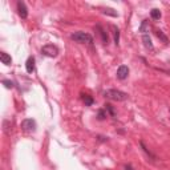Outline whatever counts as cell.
Masks as SVG:
<instances>
[{"mask_svg":"<svg viewBox=\"0 0 170 170\" xmlns=\"http://www.w3.org/2000/svg\"><path fill=\"white\" fill-rule=\"evenodd\" d=\"M71 39L74 40L76 43H80V44H88L89 47L93 45V37H92V35H89L87 32H81V31L74 32V33L71 35Z\"/></svg>","mask_w":170,"mask_h":170,"instance_id":"6da1fadb","label":"cell"},{"mask_svg":"<svg viewBox=\"0 0 170 170\" xmlns=\"http://www.w3.org/2000/svg\"><path fill=\"white\" fill-rule=\"evenodd\" d=\"M104 96L109 100H113V101H125V100H128V93L118 91V89H108V91L104 92Z\"/></svg>","mask_w":170,"mask_h":170,"instance_id":"7a4b0ae2","label":"cell"},{"mask_svg":"<svg viewBox=\"0 0 170 170\" xmlns=\"http://www.w3.org/2000/svg\"><path fill=\"white\" fill-rule=\"evenodd\" d=\"M41 52L48 57H56L59 54V48L56 45H53V44H47V45H44L41 48Z\"/></svg>","mask_w":170,"mask_h":170,"instance_id":"3957f363","label":"cell"},{"mask_svg":"<svg viewBox=\"0 0 170 170\" xmlns=\"http://www.w3.org/2000/svg\"><path fill=\"white\" fill-rule=\"evenodd\" d=\"M21 129L24 132H35L36 130V121L32 118H26L21 122Z\"/></svg>","mask_w":170,"mask_h":170,"instance_id":"277c9868","label":"cell"},{"mask_svg":"<svg viewBox=\"0 0 170 170\" xmlns=\"http://www.w3.org/2000/svg\"><path fill=\"white\" fill-rule=\"evenodd\" d=\"M17 11H19V16L21 19L28 17V9H27L26 4H24L23 2H17Z\"/></svg>","mask_w":170,"mask_h":170,"instance_id":"5b68a950","label":"cell"},{"mask_svg":"<svg viewBox=\"0 0 170 170\" xmlns=\"http://www.w3.org/2000/svg\"><path fill=\"white\" fill-rule=\"evenodd\" d=\"M129 76V68L126 65H121L117 69V78L120 80H125Z\"/></svg>","mask_w":170,"mask_h":170,"instance_id":"8992f818","label":"cell"},{"mask_svg":"<svg viewBox=\"0 0 170 170\" xmlns=\"http://www.w3.org/2000/svg\"><path fill=\"white\" fill-rule=\"evenodd\" d=\"M26 69L28 73H32L35 71V57L33 56H29L27 59V63H26Z\"/></svg>","mask_w":170,"mask_h":170,"instance_id":"52a82bcc","label":"cell"},{"mask_svg":"<svg viewBox=\"0 0 170 170\" xmlns=\"http://www.w3.org/2000/svg\"><path fill=\"white\" fill-rule=\"evenodd\" d=\"M0 60H2V63L6 64V65H9V64L12 63L11 56H9L8 53H6V52H2V53H0Z\"/></svg>","mask_w":170,"mask_h":170,"instance_id":"ba28073f","label":"cell"},{"mask_svg":"<svg viewBox=\"0 0 170 170\" xmlns=\"http://www.w3.org/2000/svg\"><path fill=\"white\" fill-rule=\"evenodd\" d=\"M96 28H97V29H98V31H100V36H101V39H102V43H104V44H108V41H109V39H108V35H106V32H105V31H104V29H102V27H101V26H97Z\"/></svg>","mask_w":170,"mask_h":170,"instance_id":"9c48e42d","label":"cell"},{"mask_svg":"<svg viewBox=\"0 0 170 170\" xmlns=\"http://www.w3.org/2000/svg\"><path fill=\"white\" fill-rule=\"evenodd\" d=\"M142 41H144L145 47H146L148 49H153V44H152V40H150V37H149V35H144Z\"/></svg>","mask_w":170,"mask_h":170,"instance_id":"30bf717a","label":"cell"},{"mask_svg":"<svg viewBox=\"0 0 170 170\" xmlns=\"http://www.w3.org/2000/svg\"><path fill=\"white\" fill-rule=\"evenodd\" d=\"M150 16H152L153 20H159V19H161V11L157 9V8H153L150 11Z\"/></svg>","mask_w":170,"mask_h":170,"instance_id":"8fae6325","label":"cell"},{"mask_svg":"<svg viewBox=\"0 0 170 170\" xmlns=\"http://www.w3.org/2000/svg\"><path fill=\"white\" fill-rule=\"evenodd\" d=\"M83 96V101L85 102V105H88V106H91V105L93 104V98L89 96V94H81Z\"/></svg>","mask_w":170,"mask_h":170,"instance_id":"7c38bea8","label":"cell"},{"mask_svg":"<svg viewBox=\"0 0 170 170\" xmlns=\"http://www.w3.org/2000/svg\"><path fill=\"white\" fill-rule=\"evenodd\" d=\"M149 31V24H148V20H144L141 27H139V32H142L144 35H146V32Z\"/></svg>","mask_w":170,"mask_h":170,"instance_id":"4fadbf2b","label":"cell"},{"mask_svg":"<svg viewBox=\"0 0 170 170\" xmlns=\"http://www.w3.org/2000/svg\"><path fill=\"white\" fill-rule=\"evenodd\" d=\"M113 28V32H114V43H116V45H118V43H120V29L117 27H112Z\"/></svg>","mask_w":170,"mask_h":170,"instance_id":"5bb4252c","label":"cell"},{"mask_svg":"<svg viewBox=\"0 0 170 170\" xmlns=\"http://www.w3.org/2000/svg\"><path fill=\"white\" fill-rule=\"evenodd\" d=\"M156 35H157V37H158V39H161V40H162V41H163L165 44H168V43H169V40H168V37H166V36H165V35H163V32H162V31H159V29H157V31H156Z\"/></svg>","mask_w":170,"mask_h":170,"instance_id":"9a60e30c","label":"cell"},{"mask_svg":"<svg viewBox=\"0 0 170 170\" xmlns=\"http://www.w3.org/2000/svg\"><path fill=\"white\" fill-rule=\"evenodd\" d=\"M139 146H141V148H142V150H144L145 153H146V154H148V156H149V157H150L152 159H156V156H153V154H152V152H150V150H149V149H148V148H145V145H144V142H142V141H141V142H139Z\"/></svg>","mask_w":170,"mask_h":170,"instance_id":"2e32d148","label":"cell"},{"mask_svg":"<svg viewBox=\"0 0 170 170\" xmlns=\"http://www.w3.org/2000/svg\"><path fill=\"white\" fill-rule=\"evenodd\" d=\"M105 111L109 112V114H111L112 117L116 116V113H114V109H113V106H112L111 104H105Z\"/></svg>","mask_w":170,"mask_h":170,"instance_id":"e0dca14e","label":"cell"},{"mask_svg":"<svg viewBox=\"0 0 170 170\" xmlns=\"http://www.w3.org/2000/svg\"><path fill=\"white\" fill-rule=\"evenodd\" d=\"M106 116H108V114H106V111H105V109H100L98 113H97V118L98 120H105V118H106Z\"/></svg>","mask_w":170,"mask_h":170,"instance_id":"ac0fdd59","label":"cell"},{"mask_svg":"<svg viewBox=\"0 0 170 170\" xmlns=\"http://www.w3.org/2000/svg\"><path fill=\"white\" fill-rule=\"evenodd\" d=\"M3 84L6 85V88H8V89H12L13 88V83L9 81V80H3Z\"/></svg>","mask_w":170,"mask_h":170,"instance_id":"d6986e66","label":"cell"},{"mask_svg":"<svg viewBox=\"0 0 170 170\" xmlns=\"http://www.w3.org/2000/svg\"><path fill=\"white\" fill-rule=\"evenodd\" d=\"M112 11H113V9H109V8H108V9H104L102 12H104V13H108V15H112V16L116 17V16H117V13H116V12H112Z\"/></svg>","mask_w":170,"mask_h":170,"instance_id":"ffe728a7","label":"cell"},{"mask_svg":"<svg viewBox=\"0 0 170 170\" xmlns=\"http://www.w3.org/2000/svg\"><path fill=\"white\" fill-rule=\"evenodd\" d=\"M4 132H6V134H9L11 132H9V126H8V121H4Z\"/></svg>","mask_w":170,"mask_h":170,"instance_id":"44dd1931","label":"cell"},{"mask_svg":"<svg viewBox=\"0 0 170 170\" xmlns=\"http://www.w3.org/2000/svg\"><path fill=\"white\" fill-rule=\"evenodd\" d=\"M125 170H133L132 165H126V166H125Z\"/></svg>","mask_w":170,"mask_h":170,"instance_id":"7402d4cb","label":"cell"}]
</instances>
